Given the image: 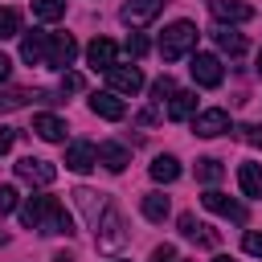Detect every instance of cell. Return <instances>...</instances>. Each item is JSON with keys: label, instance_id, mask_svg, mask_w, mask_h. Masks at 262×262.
I'll list each match as a JSON object with an SVG mask.
<instances>
[{"label": "cell", "instance_id": "7", "mask_svg": "<svg viewBox=\"0 0 262 262\" xmlns=\"http://www.w3.org/2000/svg\"><path fill=\"white\" fill-rule=\"evenodd\" d=\"M106 82L115 94H139L143 90V70L139 66H111L106 70Z\"/></svg>", "mask_w": 262, "mask_h": 262}, {"label": "cell", "instance_id": "27", "mask_svg": "<svg viewBox=\"0 0 262 262\" xmlns=\"http://www.w3.org/2000/svg\"><path fill=\"white\" fill-rule=\"evenodd\" d=\"M37 94H41V90H16V86H12V90H0V115H4V111L25 106V102H29V98H37Z\"/></svg>", "mask_w": 262, "mask_h": 262}, {"label": "cell", "instance_id": "24", "mask_svg": "<svg viewBox=\"0 0 262 262\" xmlns=\"http://www.w3.org/2000/svg\"><path fill=\"white\" fill-rule=\"evenodd\" d=\"M143 217L160 225V221L168 217V196H164V192H143Z\"/></svg>", "mask_w": 262, "mask_h": 262}, {"label": "cell", "instance_id": "42", "mask_svg": "<svg viewBox=\"0 0 262 262\" xmlns=\"http://www.w3.org/2000/svg\"><path fill=\"white\" fill-rule=\"evenodd\" d=\"M115 262H123V258H115Z\"/></svg>", "mask_w": 262, "mask_h": 262}, {"label": "cell", "instance_id": "35", "mask_svg": "<svg viewBox=\"0 0 262 262\" xmlns=\"http://www.w3.org/2000/svg\"><path fill=\"white\" fill-rule=\"evenodd\" d=\"M66 90H82V78H78V74H66V78H61V94H66Z\"/></svg>", "mask_w": 262, "mask_h": 262}, {"label": "cell", "instance_id": "26", "mask_svg": "<svg viewBox=\"0 0 262 262\" xmlns=\"http://www.w3.org/2000/svg\"><path fill=\"white\" fill-rule=\"evenodd\" d=\"M33 16L37 20H61L66 16V0H33Z\"/></svg>", "mask_w": 262, "mask_h": 262}, {"label": "cell", "instance_id": "28", "mask_svg": "<svg viewBox=\"0 0 262 262\" xmlns=\"http://www.w3.org/2000/svg\"><path fill=\"white\" fill-rule=\"evenodd\" d=\"M20 33V12L16 8H0V37H16Z\"/></svg>", "mask_w": 262, "mask_h": 262}, {"label": "cell", "instance_id": "22", "mask_svg": "<svg viewBox=\"0 0 262 262\" xmlns=\"http://www.w3.org/2000/svg\"><path fill=\"white\" fill-rule=\"evenodd\" d=\"M192 111H196V94H192V90H176V94L168 98V119H172V123L188 119Z\"/></svg>", "mask_w": 262, "mask_h": 262}, {"label": "cell", "instance_id": "8", "mask_svg": "<svg viewBox=\"0 0 262 262\" xmlns=\"http://www.w3.org/2000/svg\"><path fill=\"white\" fill-rule=\"evenodd\" d=\"M180 237H188V242H196V246H205V250H213L217 242H221V233L213 229V225H205V221H196L192 213H180Z\"/></svg>", "mask_w": 262, "mask_h": 262}, {"label": "cell", "instance_id": "5", "mask_svg": "<svg viewBox=\"0 0 262 262\" xmlns=\"http://www.w3.org/2000/svg\"><path fill=\"white\" fill-rule=\"evenodd\" d=\"M74 57H78V41H74L70 33H49V45H45V66L66 70Z\"/></svg>", "mask_w": 262, "mask_h": 262}, {"label": "cell", "instance_id": "34", "mask_svg": "<svg viewBox=\"0 0 262 262\" xmlns=\"http://www.w3.org/2000/svg\"><path fill=\"white\" fill-rule=\"evenodd\" d=\"M242 135H246V139H250L254 147H262V123H254V127H246Z\"/></svg>", "mask_w": 262, "mask_h": 262}, {"label": "cell", "instance_id": "40", "mask_svg": "<svg viewBox=\"0 0 262 262\" xmlns=\"http://www.w3.org/2000/svg\"><path fill=\"white\" fill-rule=\"evenodd\" d=\"M254 70H258V78H262V49H258V66H254Z\"/></svg>", "mask_w": 262, "mask_h": 262}, {"label": "cell", "instance_id": "9", "mask_svg": "<svg viewBox=\"0 0 262 262\" xmlns=\"http://www.w3.org/2000/svg\"><path fill=\"white\" fill-rule=\"evenodd\" d=\"M94 233H98V246H102V250H115V246H123V242H127V229H123V217H119V209H106Z\"/></svg>", "mask_w": 262, "mask_h": 262}, {"label": "cell", "instance_id": "38", "mask_svg": "<svg viewBox=\"0 0 262 262\" xmlns=\"http://www.w3.org/2000/svg\"><path fill=\"white\" fill-rule=\"evenodd\" d=\"M53 262H78V258H74V254H66V250H57V254H53Z\"/></svg>", "mask_w": 262, "mask_h": 262}, {"label": "cell", "instance_id": "29", "mask_svg": "<svg viewBox=\"0 0 262 262\" xmlns=\"http://www.w3.org/2000/svg\"><path fill=\"white\" fill-rule=\"evenodd\" d=\"M172 94H176V82H172V78H168V74H164V78H156V82H151V98H156V102H160V106H164V98H172Z\"/></svg>", "mask_w": 262, "mask_h": 262}, {"label": "cell", "instance_id": "31", "mask_svg": "<svg viewBox=\"0 0 262 262\" xmlns=\"http://www.w3.org/2000/svg\"><path fill=\"white\" fill-rule=\"evenodd\" d=\"M242 250L254 254V258H262V229H250V233L242 237Z\"/></svg>", "mask_w": 262, "mask_h": 262}, {"label": "cell", "instance_id": "32", "mask_svg": "<svg viewBox=\"0 0 262 262\" xmlns=\"http://www.w3.org/2000/svg\"><path fill=\"white\" fill-rule=\"evenodd\" d=\"M127 53H131V57H143V53H147V37H139V33L127 37Z\"/></svg>", "mask_w": 262, "mask_h": 262}, {"label": "cell", "instance_id": "13", "mask_svg": "<svg viewBox=\"0 0 262 262\" xmlns=\"http://www.w3.org/2000/svg\"><path fill=\"white\" fill-rule=\"evenodd\" d=\"M90 111L98 119H111V123H119L127 115V106H123V98H115V90H94L90 94Z\"/></svg>", "mask_w": 262, "mask_h": 262}, {"label": "cell", "instance_id": "12", "mask_svg": "<svg viewBox=\"0 0 262 262\" xmlns=\"http://www.w3.org/2000/svg\"><path fill=\"white\" fill-rule=\"evenodd\" d=\"M201 205L213 209V213H221V217H229V221H237V225H246V205H237L233 196H225V192H217V188H209V192L201 196Z\"/></svg>", "mask_w": 262, "mask_h": 262}, {"label": "cell", "instance_id": "10", "mask_svg": "<svg viewBox=\"0 0 262 262\" xmlns=\"http://www.w3.org/2000/svg\"><path fill=\"white\" fill-rule=\"evenodd\" d=\"M192 131H196L201 139L225 135V131H229V111H221V106H213V111H201V115L192 119Z\"/></svg>", "mask_w": 262, "mask_h": 262}, {"label": "cell", "instance_id": "6", "mask_svg": "<svg viewBox=\"0 0 262 262\" xmlns=\"http://www.w3.org/2000/svg\"><path fill=\"white\" fill-rule=\"evenodd\" d=\"M164 4L168 0H127L123 4V25H131V29H143V25H151L160 12H164Z\"/></svg>", "mask_w": 262, "mask_h": 262}, {"label": "cell", "instance_id": "14", "mask_svg": "<svg viewBox=\"0 0 262 262\" xmlns=\"http://www.w3.org/2000/svg\"><path fill=\"white\" fill-rule=\"evenodd\" d=\"M86 61H90V70H111L115 66V41L111 37H94L90 45H86Z\"/></svg>", "mask_w": 262, "mask_h": 262}, {"label": "cell", "instance_id": "16", "mask_svg": "<svg viewBox=\"0 0 262 262\" xmlns=\"http://www.w3.org/2000/svg\"><path fill=\"white\" fill-rule=\"evenodd\" d=\"M45 45H49V33H25L20 37V61L45 66Z\"/></svg>", "mask_w": 262, "mask_h": 262}, {"label": "cell", "instance_id": "21", "mask_svg": "<svg viewBox=\"0 0 262 262\" xmlns=\"http://www.w3.org/2000/svg\"><path fill=\"white\" fill-rule=\"evenodd\" d=\"M33 131H37L41 139H49V143H66V123H61L57 115H37V119H33Z\"/></svg>", "mask_w": 262, "mask_h": 262}, {"label": "cell", "instance_id": "15", "mask_svg": "<svg viewBox=\"0 0 262 262\" xmlns=\"http://www.w3.org/2000/svg\"><path fill=\"white\" fill-rule=\"evenodd\" d=\"M209 12L217 20H254V8L246 0H209Z\"/></svg>", "mask_w": 262, "mask_h": 262}, {"label": "cell", "instance_id": "1", "mask_svg": "<svg viewBox=\"0 0 262 262\" xmlns=\"http://www.w3.org/2000/svg\"><path fill=\"white\" fill-rule=\"evenodd\" d=\"M20 225L25 229H37V233H57V237H74V217L66 213V205L57 196H45V192H33L25 196L20 205Z\"/></svg>", "mask_w": 262, "mask_h": 262}, {"label": "cell", "instance_id": "3", "mask_svg": "<svg viewBox=\"0 0 262 262\" xmlns=\"http://www.w3.org/2000/svg\"><path fill=\"white\" fill-rule=\"evenodd\" d=\"M16 176H20L25 184L49 188V184L57 180V168H53L49 160H41V156H20V160H16Z\"/></svg>", "mask_w": 262, "mask_h": 262}, {"label": "cell", "instance_id": "2", "mask_svg": "<svg viewBox=\"0 0 262 262\" xmlns=\"http://www.w3.org/2000/svg\"><path fill=\"white\" fill-rule=\"evenodd\" d=\"M196 25L192 20H176V25H168L164 29V37H160V57L164 61H180L184 53H192L196 49Z\"/></svg>", "mask_w": 262, "mask_h": 262}, {"label": "cell", "instance_id": "36", "mask_svg": "<svg viewBox=\"0 0 262 262\" xmlns=\"http://www.w3.org/2000/svg\"><path fill=\"white\" fill-rule=\"evenodd\" d=\"M12 139H16V131H8V127H0V156L12 147Z\"/></svg>", "mask_w": 262, "mask_h": 262}, {"label": "cell", "instance_id": "23", "mask_svg": "<svg viewBox=\"0 0 262 262\" xmlns=\"http://www.w3.org/2000/svg\"><path fill=\"white\" fill-rule=\"evenodd\" d=\"M147 172H151V180H160V184H172V180H180V164H176V156H156Z\"/></svg>", "mask_w": 262, "mask_h": 262}, {"label": "cell", "instance_id": "25", "mask_svg": "<svg viewBox=\"0 0 262 262\" xmlns=\"http://www.w3.org/2000/svg\"><path fill=\"white\" fill-rule=\"evenodd\" d=\"M225 176V168H221V160H213V156H205V160H196V180L201 184H217Z\"/></svg>", "mask_w": 262, "mask_h": 262}, {"label": "cell", "instance_id": "4", "mask_svg": "<svg viewBox=\"0 0 262 262\" xmlns=\"http://www.w3.org/2000/svg\"><path fill=\"white\" fill-rule=\"evenodd\" d=\"M192 82L196 86H205V90H213V86H221L225 82V70H221V57H213V53H192Z\"/></svg>", "mask_w": 262, "mask_h": 262}, {"label": "cell", "instance_id": "37", "mask_svg": "<svg viewBox=\"0 0 262 262\" xmlns=\"http://www.w3.org/2000/svg\"><path fill=\"white\" fill-rule=\"evenodd\" d=\"M8 74H12V61L0 53V82H8Z\"/></svg>", "mask_w": 262, "mask_h": 262}, {"label": "cell", "instance_id": "11", "mask_svg": "<svg viewBox=\"0 0 262 262\" xmlns=\"http://www.w3.org/2000/svg\"><path fill=\"white\" fill-rule=\"evenodd\" d=\"M98 164V147L90 143V139H74L70 147H66V168L70 172H90Z\"/></svg>", "mask_w": 262, "mask_h": 262}, {"label": "cell", "instance_id": "19", "mask_svg": "<svg viewBox=\"0 0 262 262\" xmlns=\"http://www.w3.org/2000/svg\"><path fill=\"white\" fill-rule=\"evenodd\" d=\"M237 184L246 196H262V164H254V160L237 164Z\"/></svg>", "mask_w": 262, "mask_h": 262}, {"label": "cell", "instance_id": "30", "mask_svg": "<svg viewBox=\"0 0 262 262\" xmlns=\"http://www.w3.org/2000/svg\"><path fill=\"white\" fill-rule=\"evenodd\" d=\"M16 209V188L12 184H0V217H8Z\"/></svg>", "mask_w": 262, "mask_h": 262}, {"label": "cell", "instance_id": "41", "mask_svg": "<svg viewBox=\"0 0 262 262\" xmlns=\"http://www.w3.org/2000/svg\"><path fill=\"white\" fill-rule=\"evenodd\" d=\"M0 242H4V233H0Z\"/></svg>", "mask_w": 262, "mask_h": 262}, {"label": "cell", "instance_id": "17", "mask_svg": "<svg viewBox=\"0 0 262 262\" xmlns=\"http://www.w3.org/2000/svg\"><path fill=\"white\" fill-rule=\"evenodd\" d=\"M98 164H106L111 172H123V168L131 164V151H127L123 143H111V139H106V143H98Z\"/></svg>", "mask_w": 262, "mask_h": 262}, {"label": "cell", "instance_id": "39", "mask_svg": "<svg viewBox=\"0 0 262 262\" xmlns=\"http://www.w3.org/2000/svg\"><path fill=\"white\" fill-rule=\"evenodd\" d=\"M213 262H233V258H229V254H217V258H213Z\"/></svg>", "mask_w": 262, "mask_h": 262}, {"label": "cell", "instance_id": "20", "mask_svg": "<svg viewBox=\"0 0 262 262\" xmlns=\"http://www.w3.org/2000/svg\"><path fill=\"white\" fill-rule=\"evenodd\" d=\"M213 41H217V49H221V53H229V57H242V53H246V37H242V33H233V29H225V25H217V29H213Z\"/></svg>", "mask_w": 262, "mask_h": 262}, {"label": "cell", "instance_id": "18", "mask_svg": "<svg viewBox=\"0 0 262 262\" xmlns=\"http://www.w3.org/2000/svg\"><path fill=\"white\" fill-rule=\"evenodd\" d=\"M74 201L82 205V213H86V221L98 229V221H102V192H90V188H74Z\"/></svg>", "mask_w": 262, "mask_h": 262}, {"label": "cell", "instance_id": "33", "mask_svg": "<svg viewBox=\"0 0 262 262\" xmlns=\"http://www.w3.org/2000/svg\"><path fill=\"white\" fill-rule=\"evenodd\" d=\"M135 123H139V127H151V123H160V111H156V106H147V111H139V115H135Z\"/></svg>", "mask_w": 262, "mask_h": 262}]
</instances>
